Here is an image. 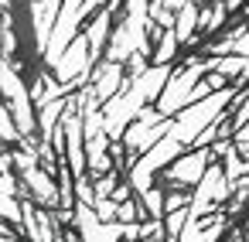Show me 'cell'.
Here are the masks:
<instances>
[{"instance_id":"29","label":"cell","mask_w":249,"mask_h":242,"mask_svg":"<svg viewBox=\"0 0 249 242\" xmlns=\"http://www.w3.org/2000/svg\"><path fill=\"white\" fill-rule=\"evenodd\" d=\"M0 7H11V0H0Z\"/></svg>"},{"instance_id":"12","label":"cell","mask_w":249,"mask_h":242,"mask_svg":"<svg viewBox=\"0 0 249 242\" xmlns=\"http://www.w3.org/2000/svg\"><path fill=\"white\" fill-rule=\"evenodd\" d=\"M208 69L218 72V75H239V72H246V55H235V52H229V55H212V58H208Z\"/></svg>"},{"instance_id":"1","label":"cell","mask_w":249,"mask_h":242,"mask_svg":"<svg viewBox=\"0 0 249 242\" xmlns=\"http://www.w3.org/2000/svg\"><path fill=\"white\" fill-rule=\"evenodd\" d=\"M205 72H208V62H201V58H191L184 72H178L174 79L167 75L164 89H160V92H157V99H154V103H157L154 109H157L160 116H174L181 106H188V99H191V86H195V82H198Z\"/></svg>"},{"instance_id":"11","label":"cell","mask_w":249,"mask_h":242,"mask_svg":"<svg viewBox=\"0 0 249 242\" xmlns=\"http://www.w3.org/2000/svg\"><path fill=\"white\" fill-rule=\"evenodd\" d=\"M75 225H79V235L82 239H89V242H99V215H96V208L92 205H75Z\"/></svg>"},{"instance_id":"16","label":"cell","mask_w":249,"mask_h":242,"mask_svg":"<svg viewBox=\"0 0 249 242\" xmlns=\"http://www.w3.org/2000/svg\"><path fill=\"white\" fill-rule=\"evenodd\" d=\"M140 194H143V205H147L150 218H160V215H164V194H160V191H154V184H150L147 191H140Z\"/></svg>"},{"instance_id":"7","label":"cell","mask_w":249,"mask_h":242,"mask_svg":"<svg viewBox=\"0 0 249 242\" xmlns=\"http://www.w3.org/2000/svg\"><path fill=\"white\" fill-rule=\"evenodd\" d=\"M205 164H208V150H205V147H198L195 154L181 157V160H178L167 174H171V181H178V184H195V181L201 177Z\"/></svg>"},{"instance_id":"8","label":"cell","mask_w":249,"mask_h":242,"mask_svg":"<svg viewBox=\"0 0 249 242\" xmlns=\"http://www.w3.org/2000/svg\"><path fill=\"white\" fill-rule=\"evenodd\" d=\"M11 99V120H14V126H18V133H35V109H31V96H28V89L21 86L14 96H7Z\"/></svg>"},{"instance_id":"9","label":"cell","mask_w":249,"mask_h":242,"mask_svg":"<svg viewBox=\"0 0 249 242\" xmlns=\"http://www.w3.org/2000/svg\"><path fill=\"white\" fill-rule=\"evenodd\" d=\"M109 21H113V14L103 11V14L92 17V24H89V31H86V45H89V62H92V65H96V58H99V52H103V41H106V35H109Z\"/></svg>"},{"instance_id":"2","label":"cell","mask_w":249,"mask_h":242,"mask_svg":"<svg viewBox=\"0 0 249 242\" xmlns=\"http://www.w3.org/2000/svg\"><path fill=\"white\" fill-rule=\"evenodd\" d=\"M195 184H198V191H195V198H188V208H184L188 211V222H195L198 215L215 211V205H222L229 198V191H232V184L225 181V174H222L218 164H205V171H201V177Z\"/></svg>"},{"instance_id":"14","label":"cell","mask_w":249,"mask_h":242,"mask_svg":"<svg viewBox=\"0 0 249 242\" xmlns=\"http://www.w3.org/2000/svg\"><path fill=\"white\" fill-rule=\"evenodd\" d=\"M174 48H178L174 28H164V35H160V45H157V52H154V65H160V62H171V58H174Z\"/></svg>"},{"instance_id":"13","label":"cell","mask_w":249,"mask_h":242,"mask_svg":"<svg viewBox=\"0 0 249 242\" xmlns=\"http://www.w3.org/2000/svg\"><path fill=\"white\" fill-rule=\"evenodd\" d=\"M222 154H225V167H222L225 181H229V184H235L239 177H246V157H239V154L232 150V143H229Z\"/></svg>"},{"instance_id":"15","label":"cell","mask_w":249,"mask_h":242,"mask_svg":"<svg viewBox=\"0 0 249 242\" xmlns=\"http://www.w3.org/2000/svg\"><path fill=\"white\" fill-rule=\"evenodd\" d=\"M130 52H133V41H130L126 28H120V31L113 35V45H109V58H113V62H123V58H126Z\"/></svg>"},{"instance_id":"17","label":"cell","mask_w":249,"mask_h":242,"mask_svg":"<svg viewBox=\"0 0 249 242\" xmlns=\"http://www.w3.org/2000/svg\"><path fill=\"white\" fill-rule=\"evenodd\" d=\"M123 62H126V79H137V75L147 69V55H143V52H130Z\"/></svg>"},{"instance_id":"19","label":"cell","mask_w":249,"mask_h":242,"mask_svg":"<svg viewBox=\"0 0 249 242\" xmlns=\"http://www.w3.org/2000/svg\"><path fill=\"white\" fill-rule=\"evenodd\" d=\"M21 133H18V126H14V120H11V109H0V140H18Z\"/></svg>"},{"instance_id":"26","label":"cell","mask_w":249,"mask_h":242,"mask_svg":"<svg viewBox=\"0 0 249 242\" xmlns=\"http://www.w3.org/2000/svg\"><path fill=\"white\" fill-rule=\"evenodd\" d=\"M181 4H184V0H160V7H164V11H178Z\"/></svg>"},{"instance_id":"5","label":"cell","mask_w":249,"mask_h":242,"mask_svg":"<svg viewBox=\"0 0 249 242\" xmlns=\"http://www.w3.org/2000/svg\"><path fill=\"white\" fill-rule=\"evenodd\" d=\"M120 86H123V62H103L99 69H96V86H92V96L103 103V99H109L113 92H120Z\"/></svg>"},{"instance_id":"3","label":"cell","mask_w":249,"mask_h":242,"mask_svg":"<svg viewBox=\"0 0 249 242\" xmlns=\"http://www.w3.org/2000/svg\"><path fill=\"white\" fill-rule=\"evenodd\" d=\"M55 69V79L58 82H72V79H79V82H86V75L92 72V62H89V45H86V35H72V41L65 45V52L58 55V62L52 65Z\"/></svg>"},{"instance_id":"28","label":"cell","mask_w":249,"mask_h":242,"mask_svg":"<svg viewBox=\"0 0 249 242\" xmlns=\"http://www.w3.org/2000/svg\"><path fill=\"white\" fill-rule=\"evenodd\" d=\"M0 239H14V232H7L4 225H0Z\"/></svg>"},{"instance_id":"20","label":"cell","mask_w":249,"mask_h":242,"mask_svg":"<svg viewBox=\"0 0 249 242\" xmlns=\"http://www.w3.org/2000/svg\"><path fill=\"white\" fill-rule=\"evenodd\" d=\"M113 184H116V177H113V174L106 171V174H103V177H99V181L92 184V194H96V198H106V194L113 191Z\"/></svg>"},{"instance_id":"4","label":"cell","mask_w":249,"mask_h":242,"mask_svg":"<svg viewBox=\"0 0 249 242\" xmlns=\"http://www.w3.org/2000/svg\"><path fill=\"white\" fill-rule=\"evenodd\" d=\"M181 154V143L171 137V133H164L157 143H150L137 160H133V167H140V171H147V174H154V171H160L164 164H171L174 157Z\"/></svg>"},{"instance_id":"22","label":"cell","mask_w":249,"mask_h":242,"mask_svg":"<svg viewBox=\"0 0 249 242\" xmlns=\"http://www.w3.org/2000/svg\"><path fill=\"white\" fill-rule=\"evenodd\" d=\"M116 215H120L123 222H133V218H137V205L123 198V201H116Z\"/></svg>"},{"instance_id":"24","label":"cell","mask_w":249,"mask_h":242,"mask_svg":"<svg viewBox=\"0 0 249 242\" xmlns=\"http://www.w3.org/2000/svg\"><path fill=\"white\" fill-rule=\"evenodd\" d=\"M0 191H4V194H18V184H14V177L7 171H0Z\"/></svg>"},{"instance_id":"30","label":"cell","mask_w":249,"mask_h":242,"mask_svg":"<svg viewBox=\"0 0 249 242\" xmlns=\"http://www.w3.org/2000/svg\"><path fill=\"white\" fill-rule=\"evenodd\" d=\"M150 4H160V0H150Z\"/></svg>"},{"instance_id":"25","label":"cell","mask_w":249,"mask_h":242,"mask_svg":"<svg viewBox=\"0 0 249 242\" xmlns=\"http://www.w3.org/2000/svg\"><path fill=\"white\" fill-rule=\"evenodd\" d=\"M208 72H212V69H208ZM205 82H208L212 89H222V86H225V75H218V72H212V75H208Z\"/></svg>"},{"instance_id":"18","label":"cell","mask_w":249,"mask_h":242,"mask_svg":"<svg viewBox=\"0 0 249 242\" xmlns=\"http://www.w3.org/2000/svg\"><path fill=\"white\" fill-rule=\"evenodd\" d=\"M184 222H188L184 205H181V208H171V211H167V235H174V239H178V232L184 228Z\"/></svg>"},{"instance_id":"6","label":"cell","mask_w":249,"mask_h":242,"mask_svg":"<svg viewBox=\"0 0 249 242\" xmlns=\"http://www.w3.org/2000/svg\"><path fill=\"white\" fill-rule=\"evenodd\" d=\"M35 4V41H38V52H45V41H48V31L58 17V7H62V0H31Z\"/></svg>"},{"instance_id":"10","label":"cell","mask_w":249,"mask_h":242,"mask_svg":"<svg viewBox=\"0 0 249 242\" xmlns=\"http://www.w3.org/2000/svg\"><path fill=\"white\" fill-rule=\"evenodd\" d=\"M174 38L178 41H195V24H198V4L195 0H184V4L174 11Z\"/></svg>"},{"instance_id":"27","label":"cell","mask_w":249,"mask_h":242,"mask_svg":"<svg viewBox=\"0 0 249 242\" xmlns=\"http://www.w3.org/2000/svg\"><path fill=\"white\" fill-rule=\"evenodd\" d=\"M239 4H242V0H225V11H235Z\"/></svg>"},{"instance_id":"21","label":"cell","mask_w":249,"mask_h":242,"mask_svg":"<svg viewBox=\"0 0 249 242\" xmlns=\"http://www.w3.org/2000/svg\"><path fill=\"white\" fill-rule=\"evenodd\" d=\"M232 52H235V55H246V52H249V38H246V28H235V31H232Z\"/></svg>"},{"instance_id":"23","label":"cell","mask_w":249,"mask_h":242,"mask_svg":"<svg viewBox=\"0 0 249 242\" xmlns=\"http://www.w3.org/2000/svg\"><path fill=\"white\" fill-rule=\"evenodd\" d=\"M137 235H147V239H160V235H164V228H160V222L154 218V222H147L143 228H137Z\"/></svg>"}]
</instances>
